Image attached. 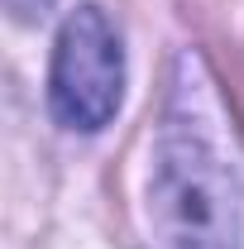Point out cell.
I'll list each match as a JSON object with an SVG mask.
<instances>
[{"label":"cell","mask_w":244,"mask_h":249,"mask_svg":"<svg viewBox=\"0 0 244 249\" xmlns=\"http://www.w3.org/2000/svg\"><path fill=\"white\" fill-rule=\"evenodd\" d=\"M153 225L163 249H240L244 173L235 120L201 53H177L153 139Z\"/></svg>","instance_id":"6da1fadb"},{"label":"cell","mask_w":244,"mask_h":249,"mask_svg":"<svg viewBox=\"0 0 244 249\" xmlns=\"http://www.w3.org/2000/svg\"><path fill=\"white\" fill-rule=\"evenodd\" d=\"M124 96V48L101 5H77L53 48L48 106L67 129H101L115 120Z\"/></svg>","instance_id":"7a4b0ae2"},{"label":"cell","mask_w":244,"mask_h":249,"mask_svg":"<svg viewBox=\"0 0 244 249\" xmlns=\"http://www.w3.org/2000/svg\"><path fill=\"white\" fill-rule=\"evenodd\" d=\"M5 10H10L15 19H24V24H34V19H43V15L53 10V0H5Z\"/></svg>","instance_id":"3957f363"}]
</instances>
